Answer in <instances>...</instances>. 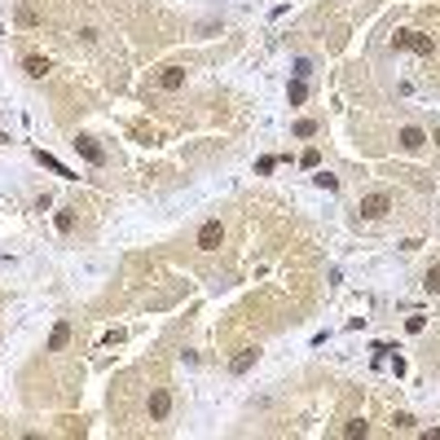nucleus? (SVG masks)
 Returning a JSON list of instances; mask_svg holds the SVG:
<instances>
[{
	"label": "nucleus",
	"mask_w": 440,
	"mask_h": 440,
	"mask_svg": "<svg viewBox=\"0 0 440 440\" xmlns=\"http://www.w3.org/2000/svg\"><path fill=\"white\" fill-rule=\"evenodd\" d=\"M387 212H392V194H383V190L379 194H365L361 203H357V216L361 220H383Z\"/></svg>",
	"instance_id": "obj_1"
},
{
	"label": "nucleus",
	"mask_w": 440,
	"mask_h": 440,
	"mask_svg": "<svg viewBox=\"0 0 440 440\" xmlns=\"http://www.w3.org/2000/svg\"><path fill=\"white\" fill-rule=\"evenodd\" d=\"M198 251H216L220 243H225V225H220V220H203V229H198Z\"/></svg>",
	"instance_id": "obj_2"
},
{
	"label": "nucleus",
	"mask_w": 440,
	"mask_h": 440,
	"mask_svg": "<svg viewBox=\"0 0 440 440\" xmlns=\"http://www.w3.org/2000/svg\"><path fill=\"white\" fill-rule=\"evenodd\" d=\"M75 150H80V154H84V159H88L93 167H101V163H106V154H101V145L93 141L88 132H80V137H75Z\"/></svg>",
	"instance_id": "obj_3"
},
{
	"label": "nucleus",
	"mask_w": 440,
	"mask_h": 440,
	"mask_svg": "<svg viewBox=\"0 0 440 440\" xmlns=\"http://www.w3.org/2000/svg\"><path fill=\"white\" fill-rule=\"evenodd\" d=\"M167 414H172V396H167V387H154V392H150V418L163 423Z\"/></svg>",
	"instance_id": "obj_4"
},
{
	"label": "nucleus",
	"mask_w": 440,
	"mask_h": 440,
	"mask_svg": "<svg viewBox=\"0 0 440 440\" xmlns=\"http://www.w3.org/2000/svg\"><path fill=\"white\" fill-rule=\"evenodd\" d=\"M396 45L401 49H414V53H432V36H418V31H401V36H396Z\"/></svg>",
	"instance_id": "obj_5"
},
{
	"label": "nucleus",
	"mask_w": 440,
	"mask_h": 440,
	"mask_svg": "<svg viewBox=\"0 0 440 440\" xmlns=\"http://www.w3.org/2000/svg\"><path fill=\"white\" fill-rule=\"evenodd\" d=\"M401 145H405L410 154H418V150L427 145V132H423V128H401Z\"/></svg>",
	"instance_id": "obj_6"
},
{
	"label": "nucleus",
	"mask_w": 440,
	"mask_h": 440,
	"mask_svg": "<svg viewBox=\"0 0 440 440\" xmlns=\"http://www.w3.org/2000/svg\"><path fill=\"white\" fill-rule=\"evenodd\" d=\"M256 357H260V348H243V352L234 357V365H229V370H234V374H247L251 365H256Z\"/></svg>",
	"instance_id": "obj_7"
},
{
	"label": "nucleus",
	"mask_w": 440,
	"mask_h": 440,
	"mask_svg": "<svg viewBox=\"0 0 440 440\" xmlns=\"http://www.w3.org/2000/svg\"><path fill=\"white\" fill-rule=\"evenodd\" d=\"M181 84H185V71H181V66H167L163 75H159V88H167V93L181 88Z\"/></svg>",
	"instance_id": "obj_8"
},
{
	"label": "nucleus",
	"mask_w": 440,
	"mask_h": 440,
	"mask_svg": "<svg viewBox=\"0 0 440 440\" xmlns=\"http://www.w3.org/2000/svg\"><path fill=\"white\" fill-rule=\"evenodd\" d=\"M66 339H71V326H66V321H58L53 339H49V352H62V348H66Z\"/></svg>",
	"instance_id": "obj_9"
},
{
	"label": "nucleus",
	"mask_w": 440,
	"mask_h": 440,
	"mask_svg": "<svg viewBox=\"0 0 440 440\" xmlns=\"http://www.w3.org/2000/svg\"><path fill=\"white\" fill-rule=\"evenodd\" d=\"M23 66H27V75H31V80H45V75H49V58H27Z\"/></svg>",
	"instance_id": "obj_10"
},
{
	"label": "nucleus",
	"mask_w": 440,
	"mask_h": 440,
	"mask_svg": "<svg viewBox=\"0 0 440 440\" xmlns=\"http://www.w3.org/2000/svg\"><path fill=\"white\" fill-rule=\"evenodd\" d=\"M423 286H427V295H440V265H432V269H427Z\"/></svg>",
	"instance_id": "obj_11"
},
{
	"label": "nucleus",
	"mask_w": 440,
	"mask_h": 440,
	"mask_svg": "<svg viewBox=\"0 0 440 440\" xmlns=\"http://www.w3.org/2000/svg\"><path fill=\"white\" fill-rule=\"evenodd\" d=\"M286 97H291V106H300V101L308 97V88H304V80H295V84H291V88H286Z\"/></svg>",
	"instance_id": "obj_12"
},
{
	"label": "nucleus",
	"mask_w": 440,
	"mask_h": 440,
	"mask_svg": "<svg viewBox=\"0 0 440 440\" xmlns=\"http://www.w3.org/2000/svg\"><path fill=\"white\" fill-rule=\"evenodd\" d=\"M343 436H370V427H365V418H352V423L343 427Z\"/></svg>",
	"instance_id": "obj_13"
},
{
	"label": "nucleus",
	"mask_w": 440,
	"mask_h": 440,
	"mask_svg": "<svg viewBox=\"0 0 440 440\" xmlns=\"http://www.w3.org/2000/svg\"><path fill=\"white\" fill-rule=\"evenodd\" d=\"M317 185H321V190H339V181H334L330 172H317Z\"/></svg>",
	"instance_id": "obj_14"
},
{
	"label": "nucleus",
	"mask_w": 440,
	"mask_h": 440,
	"mask_svg": "<svg viewBox=\"0 0 440 440\" xmlns=\"http://www.w3.org/2000/svg\"><path fill=\"white\" fill-rule=\"evenodd\" d=\"M71 225H75V216H71V212H58V229H62V234H71Z\"/></svg>",
	"instance_id": "obj_15"
},
{
	"label": "nucleus",
	"mask_w": 440,
	"mask_h": 440,
	"mask_svg": "<svg viewBox=\"0 0 440 440\" xmlns=\"http://www.w3.org/2000/svg\"><path fill=\"white\" fill-rule=\"evenodd\" d=\"M392 423H396V432H410V427H414V418H410V414H396Z\"/></svg>",
	"instance_id": "obj_16"
},
{
	"label": "nucleus",
	"mask_w": 440,
	"mask_h": 440,
	"mask_svg": "<svg viewBox=\"0 0 440 440\" xmlns=\"http://www.w3.org/2000/svg\"><path fill=\"white\" fill-rule=\"evenodd\" d=\"M80 40L84 45H97V27H80Z\"/></svg>",
	"instance_id": "obj_17"
}]
</instances>
